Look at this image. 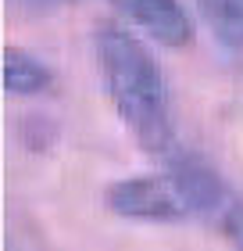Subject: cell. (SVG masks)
Returning a JSON list of instances; mask_svg holds the SVG:
<instances>
[{
    "instance_id": "1",
    "label": "cell",
    "mask_w": 243,
    "mask_h": 251,
    "mask_svg": "<svg viewBox=\"0 0 243 251\" xmlns=\"http://www.w3.org/2000/svg\"><path fill=\"white\" fill-rule=\"evenodd\" d=\"M93 54L100 83L114 115L125 122L133 140L150 154H172L176 126H172V97L157 58L125 25L100 22L93 32Z\"/></svg>"
},
{
    "instance_id": "2",
    "label": "cell",
    "mask_w": 243,
    "mask_h": 251,
    "mask_svg": "<svg viewBox=\"0 0 243 251\" xmlns=\"http://www.w3.org/2000/svg\"><path fill=\"white\" fill-rule=\"evenodd\" d=\"M104 204L122 219H140V223H182L193 215L172 173L118 179L104 190Z\"/></svg>"
},
{
    "instance_id": "3",
    "label": "cell",
    "mask_w": 243,
    "mask_h": 251,
    "mask_svg": "<svg viewBox=\"0 0 243 251\" xmlns=\"http://www.w3.org/2000/svg\"><path fill=\"white\" fill-rule=\"evenodd\" d=\"M125 18H133L150 40L168 50H186L193 43V18L179 0H114Z\"/></svg>"
},
{
    "instance_id": "4",
    "label": "cell",
    "mask_w": 243,
    "mask_h": 251,
    "mask_svg": "<svg viewBox=\"0 0 243 251\" xmlns=\"http://www.w3.org/2000/svg\"><path fill=\"white\" fill-rule=\"evenodd\" d=\"M54 86V72L43 65L36 54L7 43L4 47V90L15 97H36V94H47Z\"/></svg>"
},
{
    "instance_id": "5",
    "label": "cell",
    "mask_w": 243,
    "mask_h": 251,
    "mask_svg": "<svg viewBox=\"0 0 243 251\" xmlns=\"http://www.w3.org/2000/svg\"><path fill=\"white\" fill-rule=\"evenodd\" d=\"M207 29L229 50H243V0H197Z\"/></svg>"
},
{
    "instance_id": "6",
    "label": "cell",
    "mask_w": 243,
    "mask_h": 251,
    "mask_svg": "<svg viewBox=\"0 0 243 251\" xmlns=\"http://www.w3.org/2000/svg\"><path fill=\"white\" fill-rule=\"evenodd\" d=\"M211 223L222 230V237H225L236 251H243V198H240L236 190L225 198V204L218 208V215H215Z\"/></svg>"
}]
</instances>
